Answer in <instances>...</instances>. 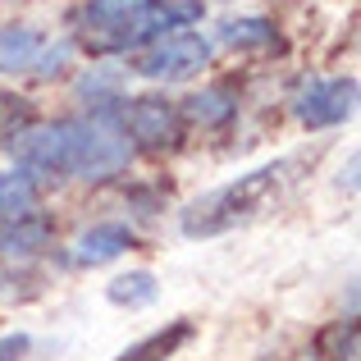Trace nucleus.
Masks as SVG:
<instances>
[{"label":"nucleus","instance_id":"6","mask_svg":"<svg viewBox=\"0 0 361 361\" xmlns=\"http://www.w3.org/2000/svg\"><path fill=\"white\" fill-rule=\"evenodd\" d=\"M357 110V78H320L311 87L298 92L293 101V115L307 128H334Z\"/></svg>","mask_w":361,"mask_h":361},{"label":"nucleus","instance_id":"12","mask_svg":"<svg viewBox=\"0 0 361 361\" xmlns=\"http://www.w3.org/2000/svg\"><path fill=\"white\" fill-rule=\"evenodd\" d=\"M220 42L238 46V51L270 46L274 42V23H265V18H229V23H220Z\"/></svg>","mask_w":361,"mask_h":361},{"label":"nucleus","instance_id":"8","mask_svg":"<svg viewBox=\"0 0 361 361\" xmlns=\"http://www.w3.org/2000/svg\"><path fill=\"white\" fill-rule=\"evenodd\" d=\"M37 202H42V197H37V183L23 169H0V229L32 220Z\"/></svg>","mask_w":361,"mask_h":361},{"label":"nucleus","instance_id":"7","mask_svg":"<svg viewBox=\"0 0 361 361\" xmlns=\"http://www.w3.org/2000/svg\"><path fill=\"white\" fill-rule=\"evenodd\" d=\"M128 247H133L128 224H92V229H82L73 238V261L78 265H106L115 256H123Z\"/></svg>","mask_w":361,"mask_h":361},{"label":"nucleus","instance_id":"5","mask_svg":"<svg viewBox=\"0 0 361 361\" xmlns=\"http://www.w3.org/2000/svg\"><path fill=\"white\" fill-rule=\"evenodd\" d=\"M119 128L128 137V147H174L178 133H183V115H178L174 101L165 97H137L119 106Z\"/></svg>","mask_w":361,"mask_h":361},{"label":"nucleus","instance_id":"1","mask_svg":"<svg viewBox=\"0 0 361 361\" xmlns=\"http://www.w3.org/2000/svg\"><path fill=\"white\" fill-rule=\"evenodd\" d=\"M202 18L197 0H87L78 9V37L97 55H123Z\"/></svg>","mask_w":361,"mask_h":361},{"label":"nucleus","instance_id":"2","mask_svg":"<svg viewBox=\"0 0 361 361\" xmlns=\"http://www.w3.org/2000/svg\"><path fill=\"white\" fill-rule=\"evenodd\" d=\"M288 169L293 160H274V165H261L252 174L233 178V183L215 188V192L197 197L183 211V233L188 238H215V233H229L233 224H247L279 197V188L288 183Z\"/></svg>","mask_w":361,"mask_h":361},{"label":"nucleus","instance_id":"13","mask_svg":"<svg viewBox=\"0 0 361 361\" xmlns=\"http://www.w3.org/2000/svg\"><path fill=\"white\" fill-rule=\"evenodd\" d=\"M151 298H156V279H151L147 270L119 274V279L110 283V302H119V307H147Z\"/></svg>","mask_w":361,"mask_h":361},{"label":"nucleus","instance_id":"4","mask_svg":"<svg viewBox=\"0 0 361 361\" xmlns=\"http://www.w3.org/2000/svg\"><path fill=\"white\" fill-rule=\"evenodd\" d=\"M69 55H73L69 42H51L32 23L0 27V73H42V78H51L69 64Z\"/></svg>","mask_w":361,"mask_h":361},{"label":"nucleus","instance_id":"15","mask_svg":"<svg viewBox=\"0 0 361 361\" xmlns=\"http://www.w3.org/2000/svg\"><path fill=\"white\" fill-rule=\"evenodd\" d=\"M27 348H32V338H27V334H5V338H0V361H18Z\"/></svg>","mask_w":361,"mask_h":361},{"label":"nucleus","instance_id":"9","mask_svg":"<svg viewBox=\"0 0 361 361\" xmlns=\"http://www.w3.org/2000/svg\"><path fill=\"white\" fill-rule=\"evenodd\" d=\"M188 338H192V325H188V320H174L169 329H156V334H147L142 343L123 348L115 361H169L178 348L188 343Z\"/></svg>","mask_w":361,"mask_h":361},{"label":"nucleus","instance_id":"14","mask_svg":"<svg viewBox=\"0 0 361 361\" xmlns=\"http://www.w3.org/2000/svg\"><path fill=\"white\" fill-rule=\"evenodd\" d=\"M32 119H37V115H32V110H27L18 97H5V92H0V147H9V142H14Z\"/></svg>","mask_w":361,"mask_h":361},{"label":"nucleus","instance_id":"10","mask_svg":"<svg viewBox=\"0 0 361 361\" xmlns=\"http://www.w3.org/2000/svg\"><path fill=\"white\" fill-rule=\"evenodd\" d=\"M233 106H238V101H233L229 87H206V92H197V97H188L183 106H178V115L202 123V128H215V123H224L233 115Z\"/></svg>","mask_w":361,"mask_h":361},{"label":"nucleus","instance_id":"3","mask_svg":"<svg viewBox=\"0 0 361 361\" xmlns=\"http://www.w3.org/2000/svg\"><path fill=\"white\" fill-rule=\"evenodd\" d=\"M206 64H211V42L202 32H192V27H174V32L156 37L137 55L133 69L151 82H183V78H197Z\"/></svg>","mask_w":361,"mask_h":361},{"label":"nucleus","instance_id":"11","mask_svg":"<svg viewBox=\"0 0 361 361\" xmlns=\"http://www.w3.org/2000/svg\"><path fill=\"white\" fill-rule=\"evenodd\" d=\"M46 243H51V224H46L42 215L0 229V252H5V256H32V252H42Z\"/></svg>","mask_w":361,"mask_h":361}]
</instances>
